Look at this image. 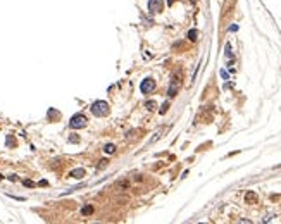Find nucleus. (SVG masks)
Returning a JSON list of instances; mask_svg holds the SVG:
<instances>
[{
	"label": "nucleus",
	"instance_id": "1a4fd4ad",
	"mask_svg": "<svg viewBox=\"0 0 281 224\" xmlns=\"http://www.w3.org/2000/svg\"><path fill=\"white\" fill-rule=\"evenodd\" d=\"M104 152H107V153H114V152H116V145H114V143H107V145L104 147Z\"/></svg>",
	"mask_w": 281,
	"mask_h": 224
},
{
	"label": "nucleus",
	"instance_id": "412c9836",
	"mask_svg": "<svg viewBox=\"0 0 281 224\" xmlns=\"http://www.w3.org/2000/svg\"><path fill=\"white\" fill-rule=\"evenodd\" d=\"M191 2H197V0H191Z\"/></svg>",
	"mask_w": 281,
	"mask_h": 224
},
{
	"label": "nucleus",
	"instance_id": "9b49d317",
	"mask_svg": "<svg viewBox=\"0 0 281 224\" xmlns=\"http://www.w3.org/2000/svg\"><path fill=\"white\" fill-rule=\"evenodd\" d=\"M107 164H109V160L107 159H104V160H100V164H98V171H102V169L107 167Z\"/></svg>",
	"mask_w": 281,
	"mask_h": 224
},
{
	"label": "nucleus",
	"instance_id": "7ed1b4c3",
	"mask_svg": "<svg viewBox=\"0 0 281 224\" xmlns=\"http://www.w3.org/2000/svg\"><path fill=\"white\" fill-rule=\"evenodd\" d=\"M140 90H142V93H152V92L155 90V81H153L152 78L143 79L142 85H140Z\"/></svg>",
	"mask_w": 281,
	"mask_h": 224
},
{
	"label": "nucleus",
	"instance_id": "9d476101",
	"mask_svg": "<svg viewBox=\"0 0 281 224\" xmlns=\"http://www.w3.org/2000/svg\"><path fill=\"white\" fill-rule=\"evenodd\" d=\"M197 36H198V31H197V29H191V31H188V38H190L191 41H195V40H197Z\"/></svg>",
	"mask_w": 281,
	"mask_h": 224
},
{
	"label": "nucleus",
	"instance_id": "20e7f679",
	"mask_svg": "<svg viewBox=\"0 0 281 224\" xmlns=\"http://www.w3.org/2000/svg\"><path fill=\"white\" fill-rule=\"evenodd\" d=\"M164 9V4L162 0H149V10L152 14H157V12H162Z\"/></svg>",
	"mask_w": 281,
	"mask_h": 224
},
{
	"label": "nucleus",
	"instance_id": "f8f14e48",
	"mask_svg": "<svg viewBox=\"0 0 281 224\" xmlns=\"http://www.w3.org/2000/svg\"><path fill=\"white\" fill-rule=\"evenodd\" d=\"M155 107H157V104H155L153 100H150V102H147V109H149V111H153Z\"/></svg>",
	"mask_w": 281,
	"mask_h": 224
},
{
	"label": "nucleus",
	"instance_id": "f257e3e1",
	"mask_svg": "<svg viewBox=\"0 0 281 224\" xmlns=\"http://www.w3.org/2000/svg\"><path fill=\"white\" fill-rule=\"evenodd\" d=\"M90 109H92V112H93L95 116L102 117V116H107V114H109V104L104 102V100H97V102L92 104Z\"/></svg>",
	"mask_w": 281,
	"mask_h": 224
},
{
	"label": "nucleus",
	"instance_id": "4468645a",
	"mask_svg": "<svg viewBox=\"0 0 281 224\" xmlns=\"http://www.w3.org/2000/svg\"><path fill=\"white\" fill-rule=\"evenodd\" d=\"M7 145H9V147H14V145H16V141H14L12 136H7Z\"/></svg>",
	"mask_w": 281,
	"mask_h": 224
},
{
	"label": "nucleus",
	"instance_id": "a211bd4d",
	"mask_svg": "<svg viewBox=\"0 0 281 224\" xmlns=\"http://www.w3.org/2000/svg\"><path fill=\"white\" fill-rule=\"evenodd\" d=\"M38 186H48V183H47V181H45V179H41V181H40V183H38Z\"/></svg>",
	"mask_w": 281,
	"mask_h": 224
},
{
	"label": "nucleus",
	"instance_id": "6ab92c4d",
	"mask_svg": "<svg viewBox=\"0 0 281 224\" xmlns=\"http://www.w3.org/2000/svg\"><path fill=\"white\" fill-rule=\"evenodd\" d=\"M221 76H223L224 79H228V73H226V71H221Z\"/></svg>",
	"mask_w": 281,
	"mask_h": 224
},
{
	"label": "nucleus",
	"instance_id": "2eb2a0df",
	"mask_svg": "<svg viewBox=\"0 0 281 224\" xmlns=\"http://www.w3.org/2000/svg\"><path fill=\"white\" fill-rule=\"evenodd\" d=\"M167 109H169V102H166V104L162 105V109H160V114H166V112H167Z\"/></svg>",
	"mask_w": 281,
	"mask_h": 224
},
{
	"label": "nucleus",
	"instance_id": "dca6fc26",
	"mask_svg": "<svg viewBox=\"0 0 281 224\" xmlns=\"http://www.w3.org/2000/svg\"><path fill=\"white\" fill-rule=\"evenodd\" d=\"M69 141H71V143H78V141H79V138H78L76 134H73V136H69Z\"/></svg>",
	"mask_w": 281,
	"mask_h": 224
},
{
	"label": "nucleus",
	"instance_id": "ddd939ff",
	"mask_svg": "<svg viewBox=\"0 0 281 224\" xmlns=\"http://www.w3.org/2000/svg\"><path fill=\"white\" fill-rule=\"evenodd\" d=\"M22 183H24V186H28V188H33V186H36V185H35L33 181H29V179H24Z\"/></svg>",
	"mask_w": 281,
	"mask_h": 224
},
{
	"label": "nucleus",
	"instance_id": "aec40b11",
	"mask_svg": "<svg viewBox=\"0 0 281 224\" xmlns=\"http://www.w3.org/2000/svg\"><path fill=\"white\" fill-rule=\"evenodd\" d=\"M2 178H4V176H2V174H0V181H2Z\"/></svg>",
	"mask_w": 281,
	"mask_h": 224
},
{
	"label": "nucleus",
	"instance_id": "f3484780",
	"mask_svg": "<svg viewBox=\"0 0 281 224\" xmlns=\"http://www.w3.org/2000/svg\"><path fill=\"white\" fill-rule=\"evenodd\" d=\"M48 117L52 119V117H59V112H55V111H48Z\"/></svg>",
	"mask_w": 281,
	"mask_h": 224
},
{
	"label": "nucleus",
	"instance_id": "0eeeda50",
	"mask_svg": "<svg viewBox=\"0 0 281 224\" xmlns=\"http://www.w3.org/2000/svg\"><path fill=\"white\" fill-rule=\"evenodd\" d=\"M245 200H247L248 204H255V202H257V195H255L254 191H248V193L245 195Z\"/></svg>",
	"mask_w": 281,
	"mask_h": 224
},
{
	"label": "nucleus",
	"instance_id": "423d86ee",
	"mask_svg": "<svg viewBox=\"0 0 281 224\" xmlns=\"http://www.w3.org/2000/svg\"><path fill=\"white\" fill-rule=\"evenodd\" d=\"M71 178H76V179H81L83 176H85V169H74V171H71V174H69Z\"/></svg>",
	"mask_w": 281,
	"mask_h": 224
},
{
	"label": "nucleus",
	"instance_id": "39448f33",
	"mask_svg": "<svg viewBox=\"0 0 281 224\" xmlns=\"http://www.w3.org/2000/svg\"><path fill=\"white\" fill-rule=\"evenodd\" d=\"M179 85H181V83H179V79H178V78H174V81L169 85V90H167V95H169V97H174V95L178 93V90H179Z\"/></svg>",
	"mask_w": 281,
	"mask_h": 224
},
{
	"label": "nucleus",
	"instance_id": "f03ea898",
	"mask_svg": "<svg viewBox=\"0 0 281 224\" xmlns=\"http://www.w3.org/2000/svg\"><path fill=\"white\" fill-rule=\"evenodd\" d=\"M69 126H71L73 130L85 128V126H86V117H85L83 114H76V116H73V117H71V121H69Z\"/></svg>",
	"mask_w": 281,
	"mask_h": 224
},
{
	"label": "nucleus",
	"instance_id": "6e6552de",
	"mask_svg": "<svg viewBox=\"0 0 281 224\" xmlns=\"http://www.w3.org/2000/svg\"><path fill=\"white\" fill-rule=\"evenodd\" d=\"M81 214H83V216H92V214H93V207L92 205L83 207V209H81Z\"/></svg>",
	"mask_w": 281,
	"mask_h": 224
}]
</instances>
